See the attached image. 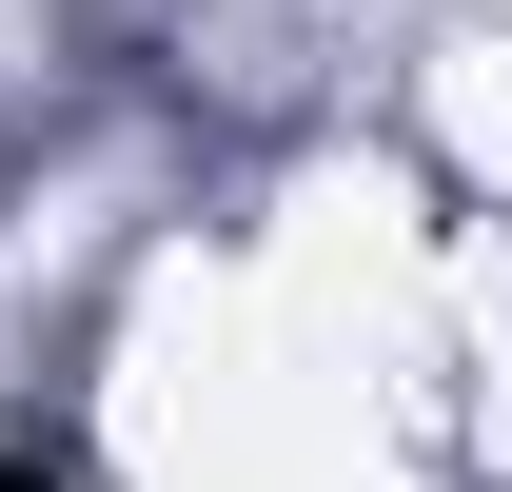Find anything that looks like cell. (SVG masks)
I'll return each instance as SVG.
<instances>
[{"label":"cell","mask_w":512,"mask_h":492,"mask_svg":"<svg viewBox=\"0 0 512 492\" xmlns=\"http://www.w3.org/2000/svg\"><path fill=\"white\" fill-rule=\"evenodd\" d=\"M0 492H60V473H40V453H0Z\"/></svg>","instance_id":"6da1fadb"}]
</instances>
